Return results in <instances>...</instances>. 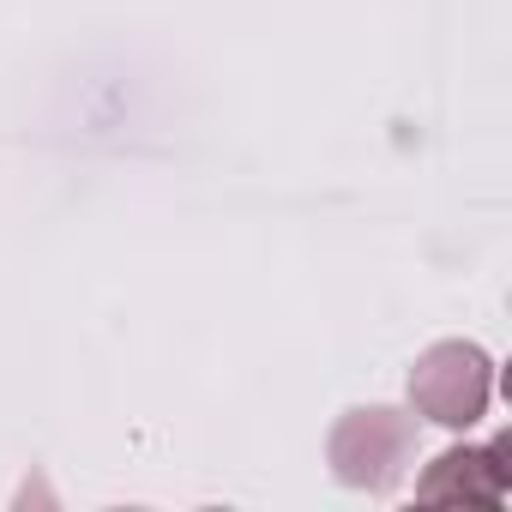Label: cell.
<instances>
[{
    "instance_id": "obj_3",
    "label": "cell",
    "mask_w": 512,
    "mask_h": 512,
    "mask_svg": "<svg viewBox=\"0 0 512 512\" xmlns=\"http://www.w3.org/2000/svg\"><path fill=\"white\" fill-rule=\"evenodd\" d=\"M512 434H500L494 446H446L422 482H416V500L428 506H500L512 494Z\"/></svg>"
},
{
    "instance_id": "obj_2",
    "label": "cell",
    "mask_w": 512,
    "mask_h": 512,
    "mask_svg": "<svg viewBox=\"0 0 512 512\" xmlns=\"http://www.w3.org/2000/svg\"><path fill=\"white\" fill-rule=\"evenodd\" d=\"M332 476L344 488H368V494H392L416 458V422L392 404H368L338 416L332 428Z\"/></svg>"
},
{
    "instance_id": "obj_1",
    "label": "cell",
    "mask_w": 512,
    "mask_h": 512,
    "mask_svg": "<svg viewBox=\"0 0 512 512\" xmlns=\"http://www.w3.org/2000/svg\"><path fill=\"white\" fill-rule=\"evenodd\" d=\"M488 398H494V362L464 338L428 344L410 368V404L434 428H452V434L476 428L488 416Z\"/></svg>"
}]
</instances>
